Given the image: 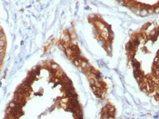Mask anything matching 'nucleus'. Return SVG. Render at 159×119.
<instances>
[{
    "label": "nucleus",
    "instance_id": "f03ea898",
    "mask_svg": "<svg viewBox=\"0 0 159 119\" xmlns=\"http://www.w3.org/2000/svg\"><path fill=\"white\" fill-rule=\"evenodd\" d=\"M158 26L148 23L135 32L126 45L128 64L140 89L158 95Z\"/></svg>",
    "mask_w": 159,
    "mask_h": 119
},
{
    "label": "nucleus",
    "instance_id": "20e7f679",
    "mask_svg": "<svg viewBox=\"0 0 159 119\" xmlns=\"http://www.w3.org/2000/svg\"><path fill=\"white\" fill-rule=\"evenodd\" d=\"M7 53V37L3 28L0 26V70L2 68Z\"/></svg>",
    "mask_w": 159,
    "mask_h": 119
},
{
    "label": "nucleus",
    "instance_id": "7ed1b4c3",
    "mask_svg": "<svg viewBox=\"0 0 159 119\" xmlns=\"http://www.w3.org/2000/svg\"><path fill=\"white\" fill-rule=\"evenodd\" d=\"M139 16H149L158 10V0H116Z\"/></svg>",
    "mask_w": 159,
    "mask_h": 119
},
{
    "label": "nucleus",
    "instance_id": "f257e3e1",
    "mask_svg": "<svg viewBox=\"0 0 159 119\" xmlns=\"http://www.w3.org/2000/svg\"><path fill=\"white\" fill-rule=\"evenodd\" d=\"M81 106L73 83L52 60L28 72L7 107V118H78Z\"/></svg>",
    "mask_w": 159,
    "mask_h": 119
}]
</instances>
